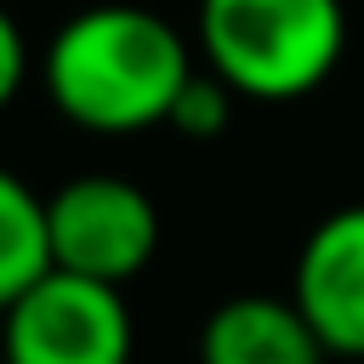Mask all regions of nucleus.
Returning <instances> with one entry per match:
<instances>
[{
  "instance_id": "nucleus-1",
  "label": "nucleus",
  "mask_w": 364,
  "mask_h": 364,
  "mask_svg": "<svg viewBox=\"0 0 364 364\" xmlns=\"http://www.w3.org/2000/svg\"><path fill=\"white\" fill-rule=\"evenodd\" d=\"M188 34L131 0H102L63 17L34 63L46 102L91 136H136L171 125V102L193 74Z\"/></svg>"
},
{
  "instance_id": "nucleus-7",
  "label": "nucleus",
  "mask_w": 364,
  "mask_h": 364,
  "mask_svg": "<svg viewBox=\"0 0 364 364\" xmlns=\"http://www.w3.org/2000/svg\"><path fill=\"white\" fill-rule=\"evenodd\" d=\"M51 267V233H46V199L0 165V313Z\"/></svg>"
},
{
  "instance_id": "nucleus-2",
  "label": "nucleus",
  "mask_w": 364,
  "mask_h": 364,
  "mask_svg": "<svg viewBox=\"0 0 364 364\" xmlns=\"http://www.w3.org/2000/svg\"><path fill=\"white\" fill-rule=\"evenodd\" d=\"M193 46L245 102H296L347 57L341 0H199Z\"/></svg>"
},
{
  "instance_id": "nucleus-3",
  "label": "nucleus",
  "mask_w": 364,
  "mask_h": 364,
  "mask_svg": "<svg viewBox=\"0 0 364 364\" xmlns=\"http://www.w3.org/2000/svg\"><path fill=\"white\" fill-rule=\"evenodd\" d=\"M68 267H46L0 313V364H131L136 318L119 296Z\"/></svg>"
},
{
  "instance_id": "nucleus-9",
  "label": "nucleus",
  "mask_w": 364,
  "mask_h": 364,
  "mask_svg": "<svg viewBox=\"0 0 364 364\" xmlns=\"http://www.w3.org/2000/svg\"><path fill=\"white\" fill-rule=\"evenodd\" d=\"M34 74V57H28V40H23V23L0 6V114L17 102V91L28 85Z\"/></svg>"
},
{
  "instance_id": "nucleus-4",
  "label": "nucleus",
  "mask_w": 364,
  "mask_h": 364,
  "mask_svg": "<svg viewBox=\"0 0 364 364\" xmlns=\"http://www.w3.org/2000/svg\"><path fill=\"white\" fill-rule=\"evenodd\" d=\"M46 233H51V267L125 284L159 250V205L131 176L85 171L68 176L57 193H46Z\"/></svg>"
},
{
  "instance_id": "nucleus-8",
  "label": "nucleus",
  "mask_w": 364,
  "mask_h": 364,
  "mask_svg": "<svg viewBox=\"0 0 364 364\" xmlns=\"http://www.w3.org/2000/svg\"><path fill=\"white\" fill-rule=\"evenodd\" d=\"M233 85L222 80V74H210V68H193L188 74V85L176 91V102H171V131H182V136H222L228 131V119H233Z\"/></svg>"
},
{
  "instance_id": "nucleus-5",
  "label": "nucleus",
  "mask_w": 364,
  "mask_h": 364,
  "mask_svg": "<svg viewBox=\"0 0 364 364\" xmlns=\"http://www.w3.org/2000/svg\"><path fill=\"white\" fill-rule=\"evenodd\" d=\"M290 301L330 358H364V199L313 222L290 267Z\"/></svg>"
},
{
  "instance_id": "nucleus-6",
  "label": "nucleus",
  "mask_w": 364,
  "mask_h": 364,
  "mask_svg": "<svg viewBox=\"0 0 364 364\" xmlns=\"http://www.w3.org/2000/svg\"><path fill=\"white\" fill-rule=\"evenodd\" d=\"M324 341L290 296L239 290L199 324V364H324Z\"/></svg>"
}]
</instances>
